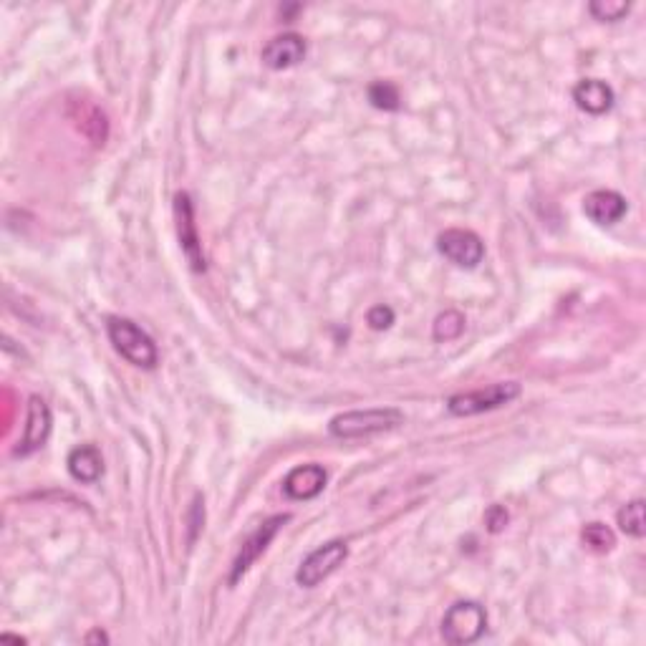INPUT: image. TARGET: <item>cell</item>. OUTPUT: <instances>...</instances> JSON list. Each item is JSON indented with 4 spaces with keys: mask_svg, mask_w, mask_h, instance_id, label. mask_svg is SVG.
Listing matches in <instances>:
<instances>
[{
    "mask_svg": "<svg viewBox=\"0 0 646 646\" xmlns=\"http://www.w3.org/2000/svg\"><path fill=\"white\" fill-rule=\"evenodd\" d=\"M462 331H465V316L460 311H445L435 318L432 323V336L435 341H455L460 339Z\"/></svg>",
    "mask_w": 646,
    "mask_h": 646,
    "instance_id": "cell-16",
    "label": "cell"
},
{
    "mask_svg": "<svg viewBox=\"0 0 646 646\" xmlns=\"http://www.w3.org/2000/svg\"><path fill=\"white\" fill-rule=\"evenodd\" d=\"M69 117L71 122L76 124V129H79L89 142H94L96 147L104 144L106 137H109V122H106V114L101 112L94 101H86V99L69 101Z\"/></svg>",
    "mask_w": 646,
    "mask_h": 646,
    "instance_id": "cell-12",
    "label": "cell"
},
{
    "mask_svg": "<svg viewBox=\"0 0 646 646\" xmlns=\"http://www.w3.org/2000/svg\"><path fill=\"white\" fill-rule=\"evenodd\" d=\"M518 394V382H498L485 389H475V392L455 394V397L447 399V409H450V414H455V417H472V414L490 412V409L510 404Z\"/></svg>",
    "mask_w": 646,
    "mask_h": 646,
    "instance_id": "cell-4",
    "label": "cell"
},
{
    "mask_svg": "<svg viewBox=\"0 0 646 646\" xmlns=\"http://www.w3.org/2000/svg\"><path fill=\"white\" fill-rule=\"evenodd\" d=\"M583 212L596 225H614L626 215V197L614 190H596L583 200Z\"/></svg>",
    "mask_w": 646,
    "mask_h": 646,
    "instance_id": "cell-13",
    "label": "cell"
},
{
    "mask_svg": "<svg viewBox=\"0 0 646 646\" xmlns=\"http://www.w3.org/2000/svg\"><path fill=\"white\" fill-rule=\"evenodd\" d=\"M437 250L460 268H475L485 258V243L480 235L465 228H450L437 238Z\"/></svg>",
    "mask_w": 646,
    "mask_h": 646,
    "instance_id": "cell-7",
    "label": "cell"
},
{
    "mask_svg": "<svg viewBox=\"0 0 646 646\" xmlns=\"http://www.w3.org/2000/svg\"><path fill=\"white\" fill-rule=\"evenodd\" d=\"M581 538L594 553H609L616 546V535L609 525L604 523H588L581 530Z\"/></svg>",
    "mask_w": 646,
    "mask_h": 646,
    "instance_id": "cell-17",
    "label": "cell"
},
{
    "mask_svg": "<svg viewBox=\"0 0 646 646\" xmlns=\"http://www.w3.org/2000/svg\"><path fill=\"white\" fill-rule=\"evenodd\" d=\"M51 409L48 404L43 402L41 397H31L28 399V417H26V427H23V437L16 447V455L26 457L31 452L41 450L46 445L48 435H51Z\"/></svg>",
    "mask_w": 646,
    "mask_h": 646,
    "instance_id": "cell-9",
    "label": "cell"
},
{
    "mask_svg": "<svg viewBox=\"0 0 646 646\" xmlns=\"http://www.w3.org/2000/svg\"><path fill=\"white\" fill-rule=\"evenodd\" d=\"M369 101L371 106L384 109V112H397L402 106V96H399V89L392 81H374L369 86Z\"/></svg>",
    "mask_w": 646,
    "mask_h": 646,
    "instance_id": "cell-18",
    "label": "cell"
},
{
    "mask_svg": "<svg viewBox=\"0 0 646 646\" xmlns=\"http://www.w3.org/2000/svg\"><path fill=\"white\" fill-rule=\"evenodd\" d=\"M588 11H591L594 18H599V21L614 23L621 21V18L631 11V6L624 3V0H594V3L588 6Z\"/></svg>",
    "mask_w": 646,
    "mask_h": 646,
    "instance_id": "cell-20",
    "label": "cell"
},
{
    "mask_svg": "<svg viewBox=\"0 0 646 646\" xmlns=\"http://www.w3.org/2000/svg\"><path fill=\"white\" fill-rule=\"evenodd\" d=\"M202 523H205V508H202V500H200V495H197V498H195V508H192V520H190V525H192L190 543L195 541V535H197V530H200Z\"/></svg>",
    "mask_w": 646,
    "mask_h": 646,
    "instance_id": "cell-23",
    "label": "cell"
},
{
    "mask_svg": "<svg viewBox=\"0 0 646 646\" xmlns=\"http://www.w3.org/2000/svg\"><path fill=\"white\" fill-rule=\"evenodd\" d=\"M66 467H69V475L74 477V480L91 485V482L99 480L101 472H104V460H101V452L96 450L94 445H79L69 452Z\"/></svg>",
    "mask_w": 646,
    "mask_h": 646,
    "instance_id": "cell-15",
    "label": "cell"
},
{
    "mask_svg": "<svg viewBox=\"0 0 646 646\" xmlns=\"http://www.w3.org/2000/svg\"><path fill=\"white\" fill-rule=\"evenodd\" d=\"M106 334L114 349L129 361V364L139 366V369H154L159 361L157 346L149 339L147 331H142L134 321L122 316H112L106 321Z\"/></svg>",
    "mask_w": 646,
    "mask_h": 646,
    "instance_id": "cell-2",
    "label": "cell"
},
{
    "mask_svg": "<svg viewBox=\"0 0 646 646\" xmlns=\"http://www.w3.org/2000/svg\"><path fill=\"white\" fill-rule=\"evenodd\" d=\"M619 520V528L624 530L626 535H634V538H641L644 535V500H631L629 505L619 510L616 515Z\"/></svg>",
    "mask_w": 646,
    "mask_h": 646,
    "instance_id": "cell-19",
    "label": "cell"
},
{
    "mask_svg": "<svg viewBox=\"0 0 646 646\" xmlns=\"http://www.w3.org/2000/svg\"><path fill=\"white\" fill-rule=\"evenodd\" d=\"M573 101L586 114H606L614 106V89L606 81L583 79L573 89Z\"/></svg>",
    "mask_w": 646,
    "mask_h": 646,
    "instance_id": "cell-14",
    "label": "cell"
},
{
    "mask_svg": "<svg viewBox=\"0 0 646 646\" xmlns=\"http://www.w3.org/2000/svg\"><path fill=\"white\" fill-rule=\"evenodd\" d=\"M329 472L323 470L321 465L311 462V465H298L283 480V493L291 500H311L316 495H321V490L326 488Z\"/></svg>",
    "mask_w": 646,
    "mask_h": 646,
    "instance_id": "cell-11",
    "label": "cell"
},
{
    "mask_svg": "<svg viewBox=\"0 0 646 646\" xmlns=\"http://www.w3.org/2000/svg\"><path fill=\"white\" fill-rule=\"evenodd\" d=\"M346 558H349V546H346L344 541L323 543L321 548H316V551H313L311 556L298 566L296 571L298 586L303 588L318 586V583L326 581L336 568L344 566Z\"/></svg>",
    "mask_w": 646,
    "mask_h": 646,
    "instance_id": "cell-5",
    "label": "cell"
},
{
    "mask_svg": "<svg viewBox=\"0 0 646 646\" xmlns=\"http://www.w3.org/2000/svg\"><path fill=\"white\" fill-rule=\"evenodd\" d=\"M366 323H369L374 331H387L394 323V311L389 306H384V303H379V306H374L366 313Z\"/></svg>",
    "mask_w": 646,
    "mask_h": 646,
    "instance_id": "cell-21",
    "label": "cell"
},
{
    "mask_svg": "<svg viewBox=\"0 0 646 646\" xmlns=\"http://www.w3.org/2000/svg\"><path fill=\"white\" fill-rule=\"evenodd\" d=\"M175 220H177V235H180V245L185 258L190 260L192 271L202 273L207 268L205 253H202L200 235H197L195 223V207L187 192H177L175 195Z\"/></svg>",
    "mask_w": 646,
    "mask_h": 646,
    "instance_id": "cell-8",
    "label": "cell"
},
{
    "mask_svg": "<svg viewBox=\"0 0 646 646\" xmlns=\"http://www.w3.org/2000/svg\"><path fill=\"white\" fill-rule=\"evenodd\" d=\"M404 424V414L394 407L382 409H354V412L336 414L329 422V432L339 440H356V437H371L379 432Z\"/></svg>",
    "mask_w": 646,
    "mask_h": 646,
    "instance_id": "cell-1",
    "label": "cell"
},
{
    "mask_svg": "<svg viewBox=\"0 0 646 646\" xmlns=\"http://www.w3.org/2000/svg\"><path fill=\"white\" fill-rule=\"evenodd\" d=\"M488 629V611L477 601H457L442 619V636L447 644L465 646L480 639Z\"/></svg>",
    "mask_w": 646,
    "mask_h": 646,
    "instance_id": "cell-3",
    "label": "cell"
},
{
    "mask_svg": "<svg viewBox=\"0 0 646 646\" xmlns=\"http://www.w3.org/2000/svg\"><path fill=\"white\" fill-rule=\"evenodd\" d=\"M508 520L510 515L503 505H490L488 513H485V525H488L490 533H500V530H505Z\"/></svg>",
    "mask_w": 646,
    "mask_h": 646,
    "instance_id": "cell-22",
    "label": "cell"
},
{
    "mask_svg": "<svg viewBox=\"0 0 646 646\" xmlns=\"http://www.w3.org/2000/svg\"><path fill=\"white\" fill-rule=\"evenodd\" d=\"M260 59L273 71L291 69V66L301 64V61L306 59V41H303V36H298V33H281V36L271 38V41L265 43Z\"/></svg>",
    "mask_w": 646,
    "mask_h": 646,
    "instance_id": "cell-10",
    "label": "cell"
},
{
    "mask_svg": "<svg viewBox=\"0 0 646 646\" xmlns=\"http://www.w3.org/2000/svg\"><path fill=\"white\" fill-rule=\"evenodd\" d=\"M288 520H291V515H273V518H268L265 523L258 525V530L250 535L248 541H243V546H240L238 551V558H235L233 563V571H230V583H238L240 578L250 571V566H253L265 551H268V546L273 543L278 530H281Z\"/></svg>",
    "mask_w": 646,
    "mask_h": 646,
    "instance_id": "cell-6",
    "label": "cell"
},
{
    "mask_svg": "<svg viewBox=\"0 0 646 646\" xmlns=\"http://www.w3.org/2000/svg\"><path fill=\"white\" fill-rule=\"evenodd\" d=\"M86 641H89V644H94V641H104L106 644V641H109V636H106L104 631H94V634L86 636Z\"/></svg>",
    "mask_w": 646,
    "mask_h": 646,
    "instance_id": "cell-24",
    "label": "cell"
}]
</instances>
